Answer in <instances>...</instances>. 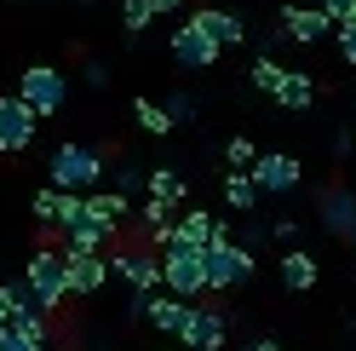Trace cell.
<instances>
[{"label":"cell","mask_w":356,"mask_h":351,"mask_svg":"<svg viewBox=\"0 0 356 351\" xmlns=\"http://www.w3.org/2000/svg\"><path fill=\"white\" fill-rule=\"evenodd\" d=\"M144 190L155 196V202H172V208H184V179H178L172 167H155V173H144Z\"/></svg>","instance_id":"cb8c5ba5"},{"label":"cell","mask_w":356,"mask_h":351,"mask_svg":"<svg viewBox=\"0 0 356 351\" xmlns=\"http://www.w3.org/2000/svg\"><path fill=\"white\" fill-rule=\"evenodd\" d=\"M167 116H172V121H195V104H190L184 93H172V98H167Z\"/></svg>","instance_id":"1f68e13d"},{"label":"cell","mask_w":356,"mask_h":351,"mask_svg":"<svg viewBox=\"0 0 356 351\" xmlns=\"http://www.w3.org/2000/svg\"><path fill=\"white\" fill-rule=\"evenodd\" d=\"M225 334H230L225 311H213V305H195V311H190V328H184V340H178V345H202V351H218V345H225Z\"/></svg>","instance_id":"2e32d148"},{"label":"cell","mask_w":356,"mask_h":351,"mask_svg":"<svg viewBox=\"0 0 356 351\" xmlns=\"http://www.w3.org/2000/svg\"><path fill=\"white\" fill-rule=\"evenodd\" d=\"M276 104L287 109V116H305V109L316 104V81H310L305 70H287V75H282V86H276Z\"/></svg>","instance_id":"d6986e66"},{"label":"cell","mask_w":356,"mask_h":351,"mask_svg":"<svg viewBox=\"0 0 356 351\" xmlns=\"http://www.w3.org/2000/svg\"><path fill=\"white\" fill-rule=\"evenodd\" d=\"M132 116H138V127H144V133L149 139H167L172 133V116H167V104H155V98H132Z\"/></svg>","instance_id":"7402d4cb"},{"label":"cell","mask_w":356,"mask_h":351,"mask_svg":"<svg viewBox=\"0 0 356 351\" xmlns=\"http://www.w3.org/2000/svg\"><path fill=\"white\" fill-rule=\"evenodd\" d=\"M155 12H161V17H172V12H184V0H155Z\"/></svg>","instance_id":"e575fe53"},{"label":"cell","mask_w":356,"mask_h":351,"mask_svg":"<svg viewBox=\"0 0 356 351\" xmlns=\"http://www.w3.org/2000/svg\"><path fill=\"white\" fill-rule=\"evenodd\" d=\"M172 236L178 242H190V248H207V242H230V225L225 219H213L207 208H184L172 219Z\"/></svg>","instance_id":"7c38bea8"},{"label":"cell","mask_w":356,"mask_h":351,"mask_svg":"<svg viewBox=\"0 0 356 351\" xmlns=\"http://www.w3.org/2000/svg\"><path fill=\"white\" fill-rule=\"evenodd\" d=\"M17 98H24L40 121H47V116H63V104H70V75L52 70V63H29V70L17 75Z\"/></svg>","instance_id":"277c9868"},{"label":"cell","mask_w":356,"mask_h":351,"mask_svg":"<svg viewBox=\"0 0 356 351\" xmlns=\"http://www.w3.org/2000/svg\"><path fill=\"white\" fill-rule=\"evenodd\" d=\"M350 254H356V236H350Z\"/></svg>","instance_id":"74e56055"},{"label":"cell","mask_w":356,"mask_h":351,"mask_svg":"<svg viewBox=\"0 0 356 351\" xmlns=\"http://www.w3.org/2000/svg\"><path fill=\"white\" fill-rule=\"evenodd\" d=\"M190 17L218 40V47H241V40H248V24H241L236 12H225V6H202V12H190Z\"/></svg>","instance_id":"ac0fdd59"},{"label":"cell","mask_w":356,"mask_h":351,"mask_svg":"<svg viewBox=\"0 0 356 351\" xmlns=\"http://www.w3.org/2000/svg\"><path fill=\"white\" fill-rule=\"evenodd\" d=\"M190 311L195 305L190 299H178V294H149V305H144V322L155 328V334H167V340H184V328H190Z\"/></svg>","instance_id":"30bf717a"},{"label":"cell","mask_w":356,"mask_h":351,"mask_svg":"<svg viewBox=\"0 0 356 351\" xmlns=\"http://www.w3.org/2000/svg\"><path fill=\"white\" fill-rule=\"evenodd\" d=\"M35 127H40V116L17 93H6L0 98V156H24L35 144Z\"/></svg>","instance_id":"52a82bcc"},{"label":"cell","mask_w":356,"mask_h":351,"mask_svg":"<svg viewBox=\"0 0 356 351\" xmlns=\"http://www.w3.org/2000/svg\"><path fill=\"white\" fill-rule=\"evenodd\" d=\"M86 213H92L98 225H109V231L121 236L132 219H138V202H132L127 190H92V196H86Z\"/></svg>","instance_id":"9a60e30c"},{"label":"cell","mask_w":356,"mask_h":351,"mask_svg":"<svg viewBox=\"0 0 356 351\" xmlns=\"http://www.w3.org/2000/svg\"><path fill=\"white\" fill-rule=\"evenodd\" d=\"M12 328H17V334H29V340H40V345H52V311H40L35 299H24L12 311Z\"/></svg>","instance_id":"44dd1931"},{"label":"cell","mask_w":356,"mask_h":351,"mask_svg":"<svg viewBox=\"0 0 356 351\" xmlns=\"http://www.w3.org/2000/svg\"><path fill=\"white\" fill-rule=\"evenodd\" d=\"M155 0H121V24H127V35H144L149 24H155Z\"/></svg>","instance_id":"484cf974"},{"label":"cell","mask_w":356,"mask_h":351,"mask_svg":"<svg viewBox=\"0 0 356 351\" xmlns=\"http://www.w3.org/2000/svg\"><path fill=\"white\" fill-rule=\"evenodd\" d=\"M316 6L333 17V24H356V0H316Z\"/></svg>","instance_id":"f546056e"},{"label":"cell","mask_w":356,"mask_h":351,"mask_svg":"<svg viewBox=\"0 0 356 351\" xmlns=\"http://www.w3.org/2000/svg\"><path fill=\"white\" fill-rule=\"evenodd\" d=\"M86 81H92V86H109V70H104V63L92 58V63H86Z\"/></svg>","instance_id":"d6a6232c"},{"label":"cell","mask_w":356,"mask_h":351,"mask_svg":"<svg viewBox=\"0 0 356 351\" xmlns=\"http://www.w3.org/2000/svg\"><path fill=\"white\" fill-rule=\"evenodd\" d=\"M282 75H287V70H282L276 58H253V63H248V81L259 86V93H270V98H276V86H282Z\"/></svg>","instance_id":"4316f807"},{"label":"cell","mask_w":356,"mask_h":351,"mask_svg":"<svg viewBox=\"0 0 356 351\" xmlns=\"http://www.w3.org/2000/svg\"><path fill=\"white\" fill-rule=\"evenodd\" d=\"M178 351H202V345H178Z\"/></svg>","instance_id":"8d00e7d4"},{"label":"cell","mask_w":356,"mask_h":351,"mask_svg":"<svg viewBox=\"0 0 356 351\" xmlns=\"http://www.w3.org/2000/svg\"><path fill=\"white\" fill-rule=\"evenodd\" d=\"M172 225V202H155V196H144V202H138V231H144V242H149V236H161Z\"/></svg>","instance_id":"d4e9b609"},{"label":"cell","mask_w":356,"mask_h":351,"mask_svg":"<svg viewBox=\"0 0 356 351\" xmlns=\"http://www.w3.org/2000/svg\"><path fill=\"white\" fill-rule=\"evenodd\" d=\"M109 265H115V276L132 294H161L167 288V265L149 242H121V254H109Z\"/></svg>","instance_id":"5b68a950"},{"label":"cell","mask_w":356,"mask_h":351,"mask_svg":"<svg viewBox=\"0 0 356 351\" xmlns=\"http://www.w3.org/2000/svg\"><path fill=\"white\" fill-rule=\"evenodd\" d=\"M0 351H47V345L29 340V334H17V328H0Z\"/></svg>","instance_id":"f1b7e54d"},{"label":"cell","mask_w":356,"mask_h":351,"mask_svg":"<svg viewBox=\"0 0 356 351\" xmlns=\"http://www.w3.org/2000/svg\"><path fill=\"white\" fill-rule=\"evenodd\" d=\"M207 294H230V288H241V282H253V271H259V254L253 248H241L236 236L230 242H207Z\"/></svg>","instance_id":"3957f363"},{"label":"cell","mask_w":356,"mask_h":351,"mask_svg":"<svg viewBox=\"0 0 356 351\" xmlns=\"http://www.w3.org/2000/svg\"><path fill=\"white\" fill-rule=\"evenodd\" d=\"M29 294H35V305L40 311H58L63 299H70V254H63L58 242H40L35 254H29Z\"/></svg>","instance_id":"7a4b0ae2"},{"label":"cell","mask_w":356,"mask_h":351,"mask_svg":"<svg viewBox=\"0 0 356 351\" xmlns=\"http://www.w3.org/2000/svg\"><path fill=\"white\" fill-rule=\"evenodd\" d=\"M225 162H230V167H241V173H253V162H259V144H253L248 133H236V139L225 144Z\"/></svg>","instance_id":"83f0119b"},{"label":"cell","mask_w":356,"mask_h":351,"mask_svg":"<svg viewBox=\"0 0 356 351\" xmlns=\"http://www.w3.org/2000/svg\"><path fill=\"white\" fill-rule=\"evenodd\" d=\"M316 282H322L316 254H305V248H287V254H282V288H287V294H310Z\"/></svg>","instance_id":"e0dca14e"},{"label":"cell","mask_w":356,"mask_h":351,"mask_svg":"<svg viewBox=\"0 0 356 351\" xmlns=\"http://www.w3.org/2000/svg\"><path fill=\"white\" fill-rule=\"evenodd\" d=\"M115 276V265H109V254H70V294L75 299H92V294H104V282Z\"/></svg>","instance_id":"5bb4252c"},{"label":"cell","mask_w":356,"mask_h":351,"mask_svg":"<svg viewBox=\"0 0 356 351\" xmlns=\"http://www.w3.org/2000/svg\"><path fill=\"white\" fill-rule=\"evenodd\" d=\"M52 190H75V196H92L104 190V150L98 144H58L52 150Z\"/></svg>","instance_id":"6da1fadb"},{"label":"cell","mask_w":356,"mask_h":351,"mask_svg":"<svg viewBox=\"0 0 356 351\" xmlns=\"http://www.w3.org/2000/svg\"><path fill=\"white\" fill-rule=\"evenodd\" d=\"M149 351H178V345H149Z\"/></svg>","instance_id":"d590c367"},{"label":"cell","mask_w":356,"mask_h":351,"mask_svg":"<svg viewBox=\"0 0 356 351\" xmlns=\"http://www.w3.org/2000/svg\"><path fill=\"white\" fill-rule=\"evenodd\" d=\"M167 58L178 63V70H195V75H202V70H218L225 47H218V40H213L202 24H195V17H190V24H178V29L167 35Z\"/></svg>","instance_id":"8992f818"},{"label":"cell","mask_w":356,"mask_h":351,"mask_svg":"<svg viewBox=\"0 0 356 351\" xmlns=\"http://www.w3.org/2000/svg\"><path fill=\"white\" fill-rule=\"evenodd\" d=\"M40 242H58L63 254H109V242H115V231H109V225H98V219L92 213H81L75 219V225H63L58 236H40Z\"/></svg>","instance_id":"9c48e42d"},{"label":"cell","mask_w":356,"mask_h":351,"mask_svg":"<svg viewBox=\"0 0 356 351\" xmlns=\"http://www.w3.org/2000/svg\"><path fill=\"white\" fill-rule=\"evenodd\" d=\"M241 351H282V345H276L270 334H253V340H248V345H241Z\"/></svg>","instance_id":"836d02e7"},{"label":"cell","mask_w":356,"mask_h":351,"mask_svg":"<svg viewBox=\"0 0 356 351\" xmlns=\"http://www.w3.org/2000/svg\"><path fill=\"white\" fill-rule=\"evenodd\" d=\"M316 219H322V231H327V236L350 242V236H356V190H345V185L322 190V208H316Z\"/></svg>","instance_id":"8fae6325"},{"label":"cell","mask_w":356,"mask_h":351,"mask_svg":"<svg viewBox=\"0 0 356 351\" xmlns=\"http://www.w3.org/2000/svg\"><path fill=\"white\" fill-rule=\"evenodd\" d=\"M282 35L287 40H322V35H339V24L322 12V6H282Z\"/></svg>","instance_id":"4fadbf2b"},{"label":"cell","mask_w":356,"mask_h":351,"mask_svg":"<svg viewBox=\"0 0 356 351\" xmlns=\"http://www.w3.org/2000/svg\"><path fill=\"white\" fill-rule=\"evenodd\" d=\"M58 213H63V190H52V185H47V190H35V196H29V219H35V225L47 231V236L58 231Z\"/></svg>","instance_id":"603a6c76"},{"label":"cell","mask_w":356,"mask_h":351,"mask_svg":"<svg viewBox=\"0 0 356 351\" xmlns=\"http://www.w3.org/2000/svg\"><path fill=\"white\" fill-rule=\"evenodd\" d=\"M253 185H259L264 196H293V190L305 185V162L287 156V150H270V156L253 162Z\"/></svg>","instance_id":"ba28073f"},{"label":"cell","mask_w":356,"mask_h":351,"mask_svg":"<svg viewBox=\"0 0 356 351\" xmlns=\"http://www.w3.org/2000/svg\"><path fill=\"white\" fill-rule=\"evenodd\" d=\"M259 185H253V173H241V167H230L225 173V208H236V213H253L259 208Z\"/></svg>","instance_id":"ffe728a7"},{"label":"cell","mask_w":356,"mask_h":351,"mask_svg":"<svg viewBox=\"0 0 356 351\" xmlns=\"http://www.w3.org/2000/svg\"><path fill=\"white\" fill-rule=\"evenodd\" d=\"M333 40H339V58L356 70V24H339V35H333Z\"/></svg>","instance_id":"4dcf8cb0"}]
</instances>
